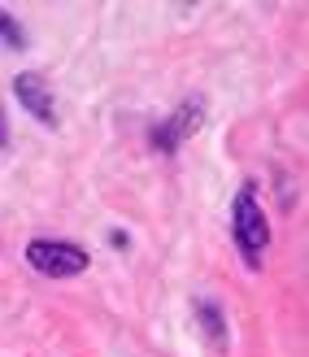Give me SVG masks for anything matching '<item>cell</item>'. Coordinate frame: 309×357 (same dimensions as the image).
<instances>
[{"mask_svg":"<svg viewBox=\"0 0 309 357\" xmlns=\"http://www.w3.org/2000/svg\"><path fill=\"white\" fill-rule=\"evenodd\" d=\"M231 240H235L240 257L253 271H262V261L270 253V222H266V209L257 201V192L248 183L235 192V201H231Z\"/></svg>","mask_w":309,"mask_h":357,"instance_id":"6da1fadb","label":"cell"},{"mask_svg":"<svg viewBox=\"0 0 309 357\" xmlns=\"http://www.w3.org/2000/svg\"><path fill=\"white\" fill-rule=\"evenodd\" d=\"M27 261L48 279H70V275H83L87 266H92L87 248L70 244V240H31L27 244Z\"/></svg>","mask_w":309,"mask_h":357,"instance_id":"7a4b0ae2","label":"cell"},{"mask_svg":"<svg viewBox=\"0 0 309 357\" xmlns=\"http://www.w3.org/2000/svg\"><path fill=\"white\" fill-rule=\"evenodd\" d=\"M201 122H205V100H201V96L183 100V105H179V109H174L170 118L153 122V131H149V144H153V153H161V157H174L183 139H192L196 131H201Z\"/></svg>","mask_w":309,"mask_h":357,"instance_id":"3957f363","label":"cell"},{"mask_svg":"<svg viewBox=\"0 0 309 357\" xmlns=\"http://www.w3.org/2000/svg\"><path fill=\"white\" fill-rule=\"evenodd\" d=\"M13 96L17 105L35 118V122H44V127H61V118H57V100H52V87L44 75H35V70H22V75H13Z\"/></svg>","mask_w":309,"mask_h":357,"instance_id":"277c9868","label":"cell"},{"mask_svg":"<svg viewBox=\"0 0 309 357\" xmlns=\"http://www.w3.org/2000/svg\"><path fill=\"white\" fill-rule=\"evenodd\" d=\"M192 314H196V327L209 340V349H227V314L213 296H196L192 301Z\"/></svg>","mask_w":309,"mask_h":357,"instance_id":"5b68a950","label":"cell"},{"mask_svg":"<svg viewBox=\"0 0 309 357\" xmlns=\"http://www.w3.org/2000/svg\"><path fill=\"white\" fill-rule=\"evenodd\" d=\"M0 44L13 48V52H22V48H27V31H22V22H17L9 9H0Z\"/></svg>","mask_w":309,"mask_h":357,"instance_id":"8992f818","label":"cell"},{"mask_svg":"<svg viewBox=\"0 0 309 357\" xmlns=\"http://www.w3.org/2000/svg\"><path fill=\"white\" fill-rule=\"evenodd\" d=\"M9 149V122H5V109H0V153Z\"/></svg>","mask_w":309,"mask_h":357,"instance_id":"52a82bcc","label":"cell"}]
</instances>
